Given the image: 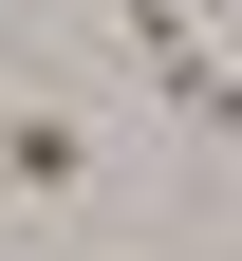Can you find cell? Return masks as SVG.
Wrapping results in <instances>:
<instances>
[{
    "mask_svg": "<svg viewBox=\"0 0 242 261\" xmlns=\"http://www.w3.org/2000/svg\"><path fill=\"white\" fill-rule=\"evenodd\" d=\"M93 187H112V130H93L75 93H38V75H0V224H75Z\"/></svg>",
    "mask_w": 242,
    "mask_h": 261,
    "instance_id": "cell-1",
    "label": "cell"
}]
</instances>
